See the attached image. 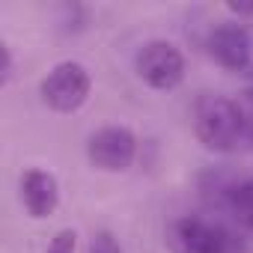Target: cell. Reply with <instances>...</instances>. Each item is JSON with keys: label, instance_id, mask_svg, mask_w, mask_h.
<instances>
[{"label": "cell", "instance_id": "1", "mask_svg": "<svg viewBox=\"0 0 253 253\" xmlns=\"http://www.w3.org/2000/svg\"><path fill=\"white\" fill-rule=\"evenodd\" d=\"M194 134L203 149L232 155L241 149H253V119L244 113L238 98L209 95L197 104Z\"/></svg>", "mask_w": 253, "mask_h": 253}, {"label": "cell", "instance_id": "2", "mask_svg": "<svg viewBox=\"0 0 253 253\" xmlns=\"http://www.w3.org/2000/svg\"><path fill=\"white\" fill-rule=\"evenodd\" d=\"M92 95V72L81 60H60L39 81V101L54 113H78Z\"/></svg>", "mask_w": 253, "mask_h": 253}, {"label": "cell", "instance_id": "3", "mask_svg": "<svg viewBox=\"0 0 253 253\" xmlns=\"http://www.w3.org/2000/svg\"><path fill=\"white\" fill-rule=\"evenodd\" d=\"M134 75L155 92H173L185 81V54L170 39H149L134 54Z\"/></svg>", "mask_w": 253, "mask_h": 253}, {"label": "cell", "instance_id": "4", "mask_svg": "<svg viewBox=\"0 0 253 253\" xmlns=\"http://www.w3.org/2000/svg\"><path fill=\"white\" fill-rule=\"evenodd\" d=\"M167 244L173 253H238L232 232L200 214L176 217L167 229Z\"/></svg>", "mask_w": 253, "mask_h": 253}, {"label": "cell", "instance_id": "5", "mask_svg": "<svg viewBox=\"0 0 253 253\" xmlns=\"http://www.w3.org/2000/svg\"><path fill=\"white\" fill-rule=\"evenodd\" d=\"M140 140L128 125H101L86 137V161L98 173H125L137 158Z\"/></svg>", "mask_w": 253, "mask_h": 253}, {"label": "cell", "instance_id": "6", "mask_svg": "<svg viewBox=\"0 0 253 253\" xmlns=\"http://www.w3.org/2000/svg\"><path fill=\"white\" fill-rule=\"evenodd\" d=\"M206 54L226 72H244L250 66V36L238 21H223L209 30Z\"/></svg>", "mask_w": 253, "mask_h": 253}, {"label": "cell", "instance_id": "7", "mask_svg": "<svg viewBox=\"0 0 253 253\" xmlns=\"http://www.w3.org/2000/svg\"><path fill=\"white\" fill-rule=\"evenodd\" d=\"M21 206L33 220H48L60 209V179L45 167H27L18 182Z\"/></svg>", "mask_w": 253, "mask_h": 253}, {"label": "cell", "instance_id": "8", "mask_svg": "<svg viewBox=\"0 0 253 253\" xmlns=\"http://www.w3.org/2000/svg\"><path fill=\"white\" fill-rule=\"evenodd\" d=\"M229 211L238 223L250 226L253 229V179L241 182V185H232L229 188Z\"/></svg>", "mask_w": 253, "mask_h": 253}, {"label": "cell", "instance_id": "9", "mask_svg": "<svg viewBox=\"0 0 253 253\" xmlns=\"http://www.w3.org/2000/svg\"><path fill=\"white\" fill-rule=\"evenodd\" d=\"M42 253H78V229H75V226L57 229Z\"/></svg>", "mask_w": 253, "mask_h": 253}, {"label": "cell", "instance_id": "10", "mask_svg": "<svg viewBox=\"0 0 253 253\" xmlns=\"http://www.w3.org/2000/svg\"><path fill=\"white\" fill-rule=\"evenodd\" d=\"M86 253H125V250L110 229H95L86 241Z\"/></svg>", "mask_w": 253, "mask_h": 253}, {"label": "cell", "instance_id": "11", "mask_svg": "<svg viewBox=\"0 0 253 253\" xmlns=\"http://www.w3.org/2000/svg\"><path fill=\"white\" fill-rule=\"evenodd\" d=\"M15 75V60H12V48L6 39H0V86H9Z\"/></svg>", "mask_w": 253, "mask_h": 253}, {"label": "cell", "instance_id": "12", "mask_svg": "<svg viewBox=\"0 0 253 253\" xmlns=\"http://www.w3.org/2000/svg\"><path fill=\"white\" fill-rule=\"evenodd\" d=\"M238 104L244 107V113L253 119V86H247L244 92H241V98H238Z\"/></svg>", "mask_w": 253, "mask_h": 253}, {"label": "cell", "instance_id": "13", "mask_svg": "<svg viewBox=\"0 0 253 253\" xmlns=\"http://www.w3.org/2000/svg\"><path fill=\"white\" fill-rule=\"evenodd\" d=\"M229 12H235V15H253V3H229Z\"/></svg>", "mask_w": 253, "mask_h": 253}]
</instances>
